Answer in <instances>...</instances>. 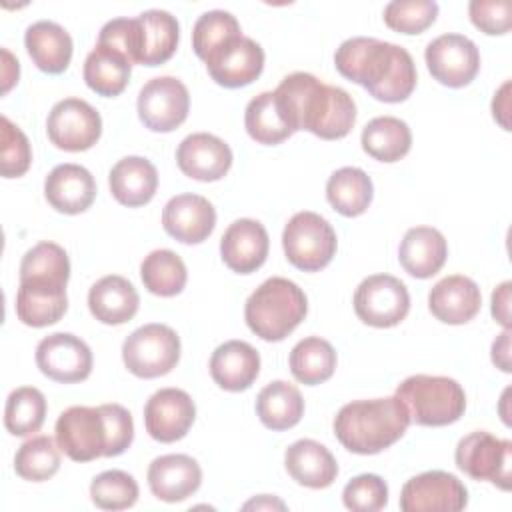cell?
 <instances>
[{
	"instance_id": "603a6c76",
	"label": "cell",
	"mask_w": 512,
	"mask_h": 512,
	"mask_svg": "<svg viewBox=\"0 0 512 512\" xmlns=\"http://www.w3.org/2000/svg\"><path fill=\"white\" fill-rule=\"evenodd\" d=\"M48 204L62 214H80L96 198V182L90 170L80 164H58L44 180Z\"/></svg>"
},
{
	"instance_id": "cb8c5ba5",
	"label": "cell",
	"mask_w": 512,
	"mask_h": 512,
	"mask_svg": "<svg viewBox=\"0 0 512 512\" xmlns=\"http://www.w3.org/2000/svg\"><path fill=\"white\" fill-rule=\"evenodd\" d=\"M482 306L478 284L462 274H452L436 282L428 294V308L444 324H466Z\"/></svg>"
},
{
	"instance_id": "f546056e",
	"label": "cell",
	"mask_w": 512,
	"mask_h": 512,
	"mask_svg": "<svg viewBox=\"0 0 512 512\" xmlns=\"http://www.w3.org/2000/svg\"><path fill=\"white\" fill-rule=\"evenodd\" d=\"M24 46L32 62L46 74H60L72 60V38L56 22L38 20L26 28Z\"/></svg>"
},
{
	"instance_id": "8d00e7d4",
	"label": "cell",
	"mask_w": 512,
	"mask_h": 512,
	"mask_svg": "<svg viewBox=\"0 0 512 512\" xmlns=\"http://www.w3.org/2000/svg\"><path fill=\"white\" fill-rule=\"evenodd\" d=\"M140 278L144 288L156 296H176L184 290L188 272L182 258L166 248L152 250L140 264Z\"/></svg>"
},
{
	"instance_id": "44dd1931",
	"label": "cell",
	"mask_w": 512,
	"mask_h": 512,
	"mask_svg": "<svg viewBox=\"0 0 512 512\" xmlns=\"http://www.w3.org/2000/svg\"><path fill=\"white\" fill-rule=\"evenodd\" d=\"M162 226L178 242L200 244L216 226V210L200 194H178L166 202Z\"/></svg>"
},
{
	"instance_id": "5bb4252c",
	"label": "cell",
	"mask_w": 512,
	"mask_h": 512,
	"mask_svg": "<svg viewBox=\"0 0 512 512\" xmlns=\"http://www.w3.org/2000/svg\"><path fill=\"white\" fill-rule=\"evenodd\" d=\"M466 504V486L444 470L422 472L410 478L400 492V508L404 512H458Z\"/></svg>"
},
{
	"instance_id": "d6986e66",
	"label": "cell",
	"mask_w": 512,
	"mask_h": 512,
	"mask_svg": "<svg viewBox=\"0 0 512 512\" xmlns=\"http://www.w3.org/2000/svg\"><path fill=\"white\" fill-rule=\"evenodd\" d=\"M176 162L188 178L216 182L230 170L232 150L222 138L208 132H196L178 144Z\"/></svg>"
},
{
	"instance_id": "f5cc1de1",
	"label": "cell",
	"mask_w": 512,
	"mask_h": 512,
	"mask_svg": "<svg viewBox=\"0 0 512 512\" xmlns=\"http://www.w3.org/2000/svg\"><path fill=\"white\" fill-rule=\"evenodd\" d=\"M508 90H510V82H504L502 88L494 94V100H492V114H494V120H498L502 124L504 130H508Z\"/></svg>"
},
{
	"instance_id": "5b68a950",
	"label": "cell",
	"mask_w": 512,
	"mask_h": 512,
	"mask_svg": "<svg viewBox=\"0 0 512 512\" xmlns=\"http://www.w3.org/2000/svg\"><path fill=\"white\" fill-rule=\"evenodd\" d=\"M410 414V422L420 426H448L466 410L464 388L448 376L414 374L396 388Z\"/></svg>"
},
{
	"instance_id": "681fc988",
	"label": "cell",
	"mask_w": 512,
	"mask_h": 512,
	"mask_svg": "<svg viewBox=\"0 0 512 512\" xmlns=\"http://www.w3.org/2000/svg\"><path fill=\"white\" fill-rule=\"evenodd\" d=\"M106 418V428H108V450L106 456H120L126 452V448L134 440V422L132 414L120 406V404H102L100 406Z\"/></svg>"
},
{
	"instance_id": "816d5d0a",
	"label": "cell",
	"mask_w": 512,
	"mask_h": 512,
	"mask_svg": "<svg viewBox=\"0 0 512 512\" xmlns=\"http://www.w3.org/2000/svg\"><path fill=\"white\" fill-rule=\"evenodd\" d=\"M492 362L502 370L510 372V330H504L494 342H492Z\"/></svg>"
},
{
	"instance_id": "9a60e30c",
	"label": "cell",
	"mask_w": 512,
	"mask_h": 512,
	"mask_svg": "<svg viewBox=\"0 0 512 512\" xmlns=\"http://www.w3.org/2000/svg\"><path fill=\"white\" fill-rule=\"evenodd\" d=\"M36 364L50 380L74 384L90 376L92 352L82 338L70 332H54L38 342Z\"/></svg>"
},
{
	"instance_id": "4dcf8cb0",
	"label": "cell",
	"mask_w": 512,
	"mask_h": 512,
	"mask_svg": "<svg viewBox=\"0 0 512 512\" xmlns=\"http://www.w3.org/2000/svg\"><path fill=\"white\" fill-rule=\"evenodd\" d=\"M256 414L270 430H288L296 426L304 414V398L300 390L284 380L266 384L256 398Z\"/></svg>"
},
{
	"instance_id": "7bdbcfd3",
	"label": "cell",
	"mask_w": 512,
	"mask_h": 512,
	"mask_svg": "<svg viewBox=\"0 0 512 512\" xmlns=\"http://www.w3.org/2000/svg\"><path fill=\"white\" fill-rule=\"evenodd\" d=\"M22 278H52L68 284L70 260L66 250L56 242H38L20 262V280Z\"/></svg>"
},
{
	"instance_id": "7dc6e473",
	"label": "cell",
	"mask_w": 512,
	"mask_h": 512,
	"mask_svg": "<svg viewBox=\"0 0 512 512\" xmlns=\"http://www.w3.org/2000/svg\"><path fill=\"white\" fill-rule=\"evenodd\" d=\"M98 44L120 52L130 64H140L142 28L138 18L108 20L98 34Z\"/></svg>"
},
{
	"instance_id": "30bf717a",
	"label": "cell",
	"mask_w": 512,
	"mask_h": 512,
	"mask_svg": "<svg viewBox=\"0 0 512 512\" xmlns=\"http://www.w3.org/2000/svg\"><path fill=\"white\" fill-rule=\"evenodd\" d=\"M410 310V294L402 280L390 274H372L364 278L354 292L356 316L374 328L400 324Z\"/></svg>"
},
{
	"instance_id": "7c38bea8",
	"label": "cell",
	"mask_w": 512,
	"mask_h": 512,
	"mask_svg": "<svg viewBox=\"0 0 512 512\" xmlns=\"http://www.w3.org/2000/svg\"><path fill=\"white\" fill-rule=\"evenodd\" d=\"M138 118L152 132H172L188 116L190 94L182 80L158 76L148 80L138 94Z\"/></svg>"
},
{
	"instance_id": "ab89813d",
	"label": "cell",
	"mask_w": 512,
	"mask_h": 512,
	"mask_svg": "<svg viewBox=\"0 0 512 512\" xmlns=\"http://www.w3.org/2000/svg\"><path fill=\"white\" fill-rule=\"evenodd\" d=\"M60 468V446L50 436H34L26 440L16 456L14 470L20 478L30 482H44Z\"/></svg>"
},
{
	"instance_id": "3957f363",
	"label": "cell",
	"mask_w": 512,
	"mask_h": 512,
	"mask_svg": "<svg viewBox=\"0 0 512 512\" xmlns=\"http://www.w3.org/2000/svg\"><path fill=\"white\" fill-rule=\"evenodd\" d=\"M410 426V414L394 394L388 398L354 400L334 418L338 442L354 454H378L398 442Z\"/></svg>"
},
{
	"instance_id": "1f68e13d",
	"label": "cell",
	"mask_w": 512,
	"mask_h": 512,
	"mask_svg": "<svg viewBox=\"0 0 512 512\" xmlns=\"http://www.w3.org/2000/svg\"><path fill=\"white\" fill-rule=\"evenodd\" d=\"M362 150L380 162H396L410 152L412 132L408 124L396 116H376L360 136Z\"/></svg>"
},
{
	"instance_id": "b9f144b4",
	"label": "cell",
	"mask_w": 512,
	"mask_h": 512,
	"mask_svg": "<svg viewBox=\"0 0 512 512\" xmlns=\"http://www.w3.org/2000/svg\"><path fill=\"white\" fill-rule=\"evenodd\" d=\"M90 498L102 510H124L138 500V482L124 470H106L90 484Z\"/></svg>"
},
{
	"instance_id": "d590c367",
	"label": "cell",
	"mask_w": 512,
	"mask_h": 512,
	"mask_svg": "<svg viewBox=\"0 0 512 512\" xmlns=\"http://www.w3.org/2000/svg\"><path fill=\"white\" fill-rule=\"evenodd\" d=\"M288 362L290 372L298 382L306 386H316L320 382H326L334 374L336 350L328 340L308 336L292 348Z\"/></svg>"
},
{
	"instance_id": "ba28073f",
	"label": "cell",
	"mask_w": 512,
	"mask_h": 512,
	"mask_svg": "<svg viewBox=\"0 0 512 512\" xmlns=\"http://www.w3.org/2000/svg\"><path fill=\"white\" fill-rule=\"evenodd\" d=\"M56 442L74 462H90L106 456L108 428L100 406H70L56 420Z\"/></svg>"
},
{
	"instance_id": "f6af8a7d",
	"label": "cell",
	"mask_w": 512,
	"mask_h": 512,
	"mask_svg": "<svg viewBox=\"0 0 512 512\" xmlns=\"http://www.w3.org/2000/svg\"><path fill=\"white\" fill-rule=\"evenodd\" d=\"M32 162V150L26 134L6 116L0 118V172L4 178L26 174Z\"/></svg>"
},
{
	"instance_id": "4fadbf2b",
	"label": "cell",
	"mask_w": 512,
	"mask_h": 512,
	"mask_svg": "<svg viewBox=\"0 0 512 512\" xmlns=\"http://www.w3.org/2000/svg\"><path fill=\"white\" fill-rule=\"evenodd\" d=\"M428 72L448 88L468 86L480 70V52L476 44L462 34H442L434 38L424 52Z\"/></svg>"
},
{
	"instance_id": "277c9868",
	"label": "cell",
	"mask_w": 512,
	"mask_h": 512,
	"mask_svg": "<svg viewBox=\"0 0 512 512\" xmlns=\"http://www.w3.org/2000/svg\"><path fill=\"white\" fill-rule=\"evenodd\" d=\"M306 312L308 300L302 288L288 278L272 276L248 296L244 320L262 340L280 342L306 318Z\"/></svg>"
},
{
	"instance_id": "74e56055",
	"label": "cell",
	"mask_w": 512,
	"mask_h": 512,
	"mask_svg": "<svg viewBox=\"0 0 512 512\" xmlns=\"http://www.w3.org/2000/svg\"><path fill=\"white\" fill-rule=\"evenodd\" d=\"M244 126L252 140L266 146L280 144L294 134L278 110L274 92H262L248 102L244 112Z\"/></svg>"
},
{
	"instance_id": "52a82bcc",
	"label": "cell",
	"mask_w": 512,
	"mask_h": 512,
	"mask_svg": "<svg viewBox=\"0 0 512 512\" xmlns=\"http://www.w3.org/2000/svg\"><path fill=\"white\" fill-rule=\"evenodd\" d=\"M122 360L138 378L164 376L180 360V338L166 324H144L124 340Z\"/></svg>"
},
{
	"instance_id": "d6a6232c",
	"label": "cell",
	"mask_w": 512,
	"mask_h": 512,
	"mask_svg": "<svg viewBox=\"0 0 512 512\" xmlns=\"http://www.w3.org/2000/svg\"><path fill=\"white\" fill-rule=\"evenodd\" d=\"M132 64L120 52L96 44V48L84 60V82L86 86L106 98L124 92L130 80Z\"/></svg>"
},
{
	"instance_id": "ac0fdd59",
	"label": "cell",
	"mask_w": 512,
	"mask_h": 512,
	"mask_svg": "<svg viewBox=\"0 0 512 512\" xmlns=\"http://www.w3.org/2000/svg\"><path fill=\"white\" fill-rule=\"evenodd\" d=\"M68 310L66 282L52 278H22L16 292V316L22 324L44 328L56 324Z\"/></svg>"
},
{
	"instance_id": "7402d4cb",
	"label": "cell",
	"mask_w": 512,
	"mask_h": 512,
	"mask_svg": "<svg viewBox=\"0 0 512 512\" xmlns=\"http://www.w3.org/2000/svg\"><path fill=\"white\" fill-rule=\"evenodd\" d=\"M202 484L200 464L188 454L158 456L148 466V486L158 500L182 502Z\"/></svg>"
},
{
	"instance_id": "bcb514c9",
	"label": "cell",
	"mask_w": 512,
	"mask_h": 512,
	"mask_svg": "<svg viewBox=\"0 0 512 512\" xmlns=\"http://www.w3.org/2000/svg\"><path fill=\"white\" fill-rule=\"evenodd\" d=\"M342 502L354 512H376L388 504V486L378 474L354 476L342 490Z\"/></svg>"
},
{
	"instance_id": "ffe728a7",
	"label": "cell",
	"mask_w": 512,
	"mask_h": 512,
	"mask_svg": "<svg viewBox=\"0 0 512 512\" xmlns=\"http://www.w3.org/2000/svg\"><path fill=\"white\" fill-rule=\"evenodd\" d=\"M270 240L264 224L252 218L234 220L220 240L222 262L238 274L256 272L268 256Z\"/></svg>"
},
{
	"instance_id": "6da1fadb",
	"label": "cell",
	"mask_w": 512,
	"mask_h": 512,
	"mask_svg": "<svg viewBox=\"0 0 512 512\" xmlns=\"http://www.w3.org/2000/svg\"><path fill=\"white\" fill-rule=\"evenodd\" d=\"M274 100L294 132L308 130L322 140L344 138L356 122L352 96L308 72H292L282 78Z\"/></svg>"
},
{
	"instance_id": "8fae6325",
	"label": "cell",
	"mask_w": 512,
	"mask_h": 512,
	"mask_svg": "<svg viewBox=\"0 0 512 512\" xmlns=\"http://www.w3.org/2000/svg\"><path fill=\"white\" fill-rule=\"evenodd\" d=\"M50 142L66 152L92 148L102 134V118L94 106L82 98H64L56 102L46 120Z\"/></svg>"
},
{
	"instance_id": "ee69618b",
	"label": "cell",
	"mask_w": 512,
	"mask_h": 512,
	"mask_svg": "<svg viewBox=\"0 0 512 512\" xmlns=\"http://www.w3.org/2000/svg\"><path fill=\"white\" fill-rule=\"evenodd\" d=\"M438 4L434 0H394L384 6V22L402 34H420L434 24Z\"/></svg>"
},
{
	"instance_id": "2e32d148",
	"label": "cell",
	"mask_w": 512,
	"mask_h": 512,
	"mask_svg": "<svg viewBox=\"0 0 512 512\" xmlns=\"http://www.w3.org/2000/svg\"><path fill=\"white\" fill-rule=\"evenodd\" d=\"M212 80L224 88H240L254 82L264 68V50L248 36H234L204 60Z\"/></svg>"
},
{
	"instance_id": "f35d334b",
	"label": "cell",
	"mask_w": 512,
	"mask_h": 512,
	"mask_svg": "<svg viewBox=\"0 0 512 512\" xmlns=\"http://www.w3.org/2000/svg\"><path fill=\"white\" fill-rule=\"evenodd\" d=\"M46 418V398L34 386H22L10 392L4 408V426L14 436L38 432Z\"/></svg>"
},
{
	"instance_id": "83f0119b",
	"label": "cell",
	"mask_w": 512,
	"mask_h": 512,
	"mask_svg": "<svg viewBox=\"0 0 512 512\" xmlns=\"http://www.w3.org/2000/svg\"><path fill=\"white\" fill-rule=\"evenodd\" d=\"M110 192L122 206L136 208L148 204L158 188L156 166L142 156L118 160L108 174Z\"/></svg>"
},
{
	"instance_id": "f907efd6",
	"label": "cell",
	"mask_w": 512,
	"mask_h": 512,
	"mask_svg": "<svg viewBox=\"0 0 512 512\" xmlns=\"http://www.w3.org/2000/svg\"><path fill=\"white\" fill-rule=\"evenodd\" d=\"M510 282H502L492 292V316L504 330H510Z\"/></svg>"
},
{
	"instance_id": "11a10c76",
	"label": "cell",
	"mask_w": 512,
	"mask_h": 512,
	"mask_svg": "<svg viewBox=\"0 0 512 512\" xmlns=\"http://www.w3.org/2000/svg\"><path fill=\"white\" fill-rule=\"evenodd\" d=\"M284 508V504L280 502V500H274V498H270V496H262L260 500H252V502H246L244 504V508Z\"/></svg>"
},
{
	"instance_id": "c3c4849f",
	"label": "cell",
	"mask_w": 512,
	"mask_h": 512,
	"mask_svg": "<svg viewBox=\"0 0 512 512\" xmlns=\"http://www.w3.org/2000/svg\"><path fill=\"white\" fill-rule=\"evenodd\" d=\"M470 20L484 34L496 36L510 30V2L508 0H472L468 6Z\"/></svg>"
},
{
	"instance_id": "8992f818",
	"label": "cell",
	"mask_w": 512,
	"mask_h": 512,
	"mask_svg": "<svg viewBox=\"0 0 512 512\" xmlns=\"http://www.w3.org/2000/svg\"><path fill=\"white\" fill-rule=\"evenodd\" d=\"M336 232L326 218L316 212H296L282 232L286 260L304 272H318L336 254Z\"/></svg>"
},
{
	"instance_id": "e0dca14e",
	"label": "cell",
	"mask_w": 512,
	"mask_h": 512,
	"mask_svg": "<svg viewBox=\"0 0 512 512\" xmlns=\"http://www.w3.org/2000/svg\"><path fill=\"white\" fill-rule=\"evenodd\" d=\"M194 418V400L180 388H160L146 400L144 406L146 432L162 444L184 438L194 424Z\"/></svg>"
},
{
	"instance_id": "484cf974",
	"label": "cell",
	"mask_w": 512,
	"mask_h": 512,
	"mask_svg": "<svg viewBox=\"0 0 512 512\" xmlns=\"http://www.w3.org/2000/svg\"><path fill=\"white\" fill-rule=\"evenodd\" d=\"M284 466L294 482L306 488H328L338 476V464L332 452L310 438L296 440L284 452Z\"/></svg>"
},
{
	"instance_id": "7a4b0ae2",
	"label": "cell",
	"mask_w": 512,
	"mask_h": 512,
	"mask_svg": "<svg viewBox=\"0 0 512 512\" xmlns=\"http://www.w3.org/2000/svg\"><path fill=\"white\" fill-rule=\"evenodd\" d=\"M336 70L364 86L380 102H402L416 88V66L410 52L398 44L354 36L334 54Z\"/></svg>"
},
{
	"instance_id": "d4e9b609",
	"label": "cell",
	"mask_w": 512,
	"mask_h": 512,
	"mask_svg": "<svg viewBox=\"0 0 512 512\" xmlns=\"http://www.w3.org/2000/svg\"><path fill=\"white\" fill-rule=\"evenodd\" d=\"M260 372V356L244 340H228L210 356L212 380L228 392H242L252 386Z\"/></svg>"
},
{
	"instance_id": "4316f807",
	"label": "cell",
	"mask_w": 512,
	"mask_h": 512,
	"mask_svg": "<svg viewBox=\"0 0 512 512\" xmlns=\"http://www.w3.org/2000/svg\"><path fill=\"white\" fill-rule=\"evenodd\" d=\"M448 244L440 230L432 226L410 228L398 248L402 268L414 278H430L444 266Z\"/></svg>"
},
{
	"instance_id": "9c48e42d",
	"label": "cell",
	"mask_w": 512,
	"mask_h": 512,
	"mask_svg": "<svg viewBox=\"0 0 512 512\" xmlns=\"http://www.w3.org/2000/svg\"><path fill=\"white\" fill-rule=\"evenodd\" d=\"M456 466L474 480H488L502 490H510L512 442L500 440L486 430L464 436L454 452Z\"/></svg>"
},
{
	"instance_id": "f1b7e54d",
	"label": "cell",
	"mask_w": 512,
	"mask_h": 512,
	"mask_svg": "<svg viewBox=\"0 0 512 512\" xmlns=\"http://www.w3.org/2000/svg\"><path fill=\"white\" fill-rule=\"evenodd\" d=\"M140 296L132 282L118 274H108L92 284L88 292V308L92 316L110 326L124 324L138 312Z\"/></svg>"
},
{
	"instance_id": "e575fe53",
	"label": "cell",
	"mask_w": 512,
	"mask_h": 512,
	"mask_svg": "<svg viewBox=\"0 0 512 512\" xmlns=\"http://www.w3.org/2000/svg\"><path fill=\"white\" fill-rule=\"evenodd\" d=\"M142 28L140 64L160 66L172 58L180 38L178 20L166 10H146L138 16Z\"/></svg>"
},
{
	"instance_id": "db71d44e",
	"label": "cell",
	"mask_w": 512,
	"mask_h": 512,
	"mask_svg": "<svg viewBox=\"0 0 512 512\" xmlns=\"http://www.w3.org/2000/svg\"><path fill=\"white\" fill-rule=\"evenodd\" d=\"M2 58H4V70H2V78H4V84H2V92L6 94L14 82H18V74H20V66H18V60H14V56L4 48L2 50Z\"/></svg>"
},
{
	"instance_id": "836d02e7",
	"label": "cell",
	"mask_w": 512,
	"mask_h": 512,
	"mask_svg": "<svg viewBox=\"0 0 512 512\" xmlns=\"http://www.w3.org/2000/svg\"><path fill=\"white\" fill-rule=\"evenodd\" d=\"M374 196L372 180L370 176L356 166H344L326 182V198L330 206L348 218L360 216L366 212Z\"/></svg>"
},
{
	"instance_id": "60d3db41",
	"label": "cell",
	"mask_w": 512,
	"mask_h": 512,
	"mask_svg": "<svg viewBox=\"0 0 512 512\" xmlns=\"http://www.w3.org/2000/svg\"><path fill=\"white\" fill-rule=\"evenodd\" d=\"M240 34L236 16L226 10H210L204 12L192 28V48L200 60H206L210 52Z\"/></svg>"
}]
</instances>
